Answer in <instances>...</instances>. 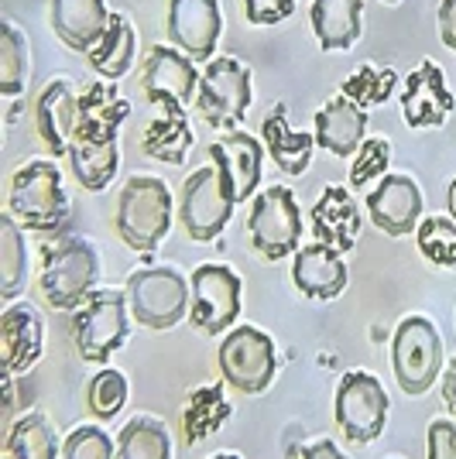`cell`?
I'll list each match as a JSON object with an SVG mask.
<instances>
[{
    "label": "cell",
    "instance_id": "obj_1",
    "mask_svg": "<svg viewBox=\"0 0 456 459\" xmlns=\"http://www.w3.org/2000/svg\"><path fill=\"white\" fill-rule=\"evenodd\" d=\"M131 114V103L117 93L110 79L86 82L79 90V114L73 144H69V165L76 182L86 192H103L120 172V127Z\"/></svg>",
    "mask_w": 456,
    "mask_h": 459
},
{
    "label": "cell",
    "instance_id": "obj_2",
    "mask_svg": "<svg viewBox=\"0 0 456 459\" xmlns=\"http://www.w3.org/2000/svg\"><path fill=\"white\" fill-rule=\"evenodd\" d=\"M7 212L24 230L56 233L69 223V192L56 161H24L7 186Z\"/></svg>",
    "mask_w": 456,
    "mask_h": 459
},
{
    "label": "cell",
    "instance_id": "obj_3",
    "mask_svg": "<svg viewBox=\"0 0 456 459\" xmlns=\"http://www.w3.org/2000/svg\"><path fill=\"white\" fill-rule=\"evenodd\" d=\"M100 285V254L86 237L66 233L45 250L39 288L45 302L58 312H76Z\"/></svg>",
    "mask_w": 456,
    "mask_h": 459
},
{
    "label": "cell",
    "instance_id": "obj_4",
    "mask_svg": "<svg viewBox=\"0 0 456 459\" xmlns=\"http://www.w3.org/2000/svg\"><path fill=\"white\" fill-rule=\"evenodd\" d=\"M171 192L154 175H134L117 195L114 227L131 250L152 254L165 244L171 230Z\"/></svg>",
    "mask_w": 456,
    "mask_h": 459
},
{
    "label": "cell",
    "instance_id": "obj_5",
    "mask_svg": "<svg viewBox=\"0 0 456 459\" xmlns=\"http://www.w3.org/2000/svg\"><path fill=\"white\" fill-rule=\"evenodd\" d=\"M131 306L127 291L96 288L93 295L73 312V343L86 364H110L131 336Z\"/></svg>",
    "mask_w": 456,
    "mask_h": 459
},
{
    "label": "cell",
    "instance_id": "obj_6",
    "mask_svg": "<svg viewBox=\"0 0 456 459\" xmlns=\"http://www.w3.org/2000/svg\"><path fill=\"white\" fill-rule=\"evenodd\" d=\"M391 370L405 394L422 398L446 370V346L433 319L408 316L391 336Z\"/></svg>",
    "mask_w": 456,
    "mask_h": 459
},
{
    "label": "cell",
    "instance_id": "obj_7",
    "mask_svg": "<svg viewBox=\"0 0 456 459\" xmlns=\"http://www.w3.org/2000/svg\"><path fill=\"white\" fill-rule=\"evenodd\" d=\"M127 306L131 316L148 329L165 333L182 319H189V278L182 271L154 264V268H137L127 274Z\"/></svg>",
    "mask_w": 456,
    "mask_h": 459
},
{
    "label": "cell",
    "instance_id": "obj_8",
    "mask_svg": "<svg viewBox=\"0 0 456 459\" xmlns=\"http://www.w3.org/2000/svg\"><path fill=\"white\" fill-rule=\"evenodd\" d=\"M237 210V195L230 189L227 175L216 165H203L182 182L179 195V220L196 244H209L227 230L230 216Z\"/></svg>",
    "mask_w": 456,
    "mask_h": 459
},
{
    "label": "cell",
    "instance_id": "obj_9",
    "mask_svg": "<svg viewBox=\"0 0 456 459\" xmlns=\"http://www.w3.org/2000/svg\"><path fill=\"white\" fill-rule=\"evenodd\" d=\"M391 411V398L384 391V384L367 374V370H346L337 384V398H333V419L346 442L367 446L384 432Z\"/></svg>",
    "mask_w": 456,
    "mask_h": 459
},
{
    "label": "cell",
    "instance_id": "obj_10",
    "mask_svg": "<svg viewBox=\"0 0 456 459\" xmlns=\"http://www.w3.org/2000/svg\"><path fill=\"white\" fill-rule=\"evenodd\" d=\"M250 247L265 261L295 257L303 247V210L295 203V192L285 186H271L261 195H254L248 216Z\"/></svg>",
    "mask_w": 456,
    "mask_h": 459
},
{
    "label": "cell",
    "instance_id": "obj_11",
    "mask_svg": "<svg viewBox=\"0 0 456 459\" xmlns=\"http://www.w3.org/2000/svg\"><path fill=\"white\" fill-rule=\"evenodd\" d=\"M278 374L275 340L258 325H237L220 340V377L241 394H265Z\"/></svg>",
    "mask_w": 456,
    "mask_h": 459
},
{
    "label": "cell",
    "instance_id": "obj_12",
    "mask_svg": "<svg viewBox=\"0 0 456 459\" xmlns=\"http://www.w3.org/2000/svg\"><path fill=\"white\" fill-rule=\"evenodd\" d=\"M250 69L237 58H209L199 79L196 110L216 131H237L250 107Z\"/></svg>",
    "mask_w": 456,
    "mask_h": 459
},
{
    "label": "cell",
    "instance_id": "obj_13",
    "mask_svg": "<svg viewBox=\"0 0 456 459\" xmlns=\"http://www.w3.org/2000/svg\"><path fill=\"white\" fill-rule=\"evenodd\" d=\"M189 323L206 333L220 336L241 316V278L227 264H199L189 278Z\"/></svg>",
    "mask_w": 456,
    "mask_h": 459
},
{
    "label": "cell",
    "instance_id": "obj_14",
    "mask_svg": "<svg viewBox=\"0 0 456 459\" xmlns=\"http://www.w3.org/2000/svg\"><path fill=\"white\" fill-rule=\"evenodd\" d=\"M199 79L203 76L189 56L171 45H154L141 69V90L165 114H186L199 96Z\"/></svg>",
    "mask_w": 456,
    "mask_h": 459
},
{
    "label": "cell",
    "instance_id": "obj_15",
    "mask_svg": "<svg viewBox=\"0 0 456 459\" xmlns=\"http://www.w3.org/2000/svg\"><path fill=\"white\" fill-rule=\"evenodd\" d=\"M224 35L220 0H169L165 39L192 62H209Z\"/></svg>",
    "mask_w": 456,
    "mask_h": 459
},
{
    "label": "cell",
    "instance_id": "obj_16",
    "mask_svg": "<svg viewBox=\"0 0 456 459\" xmlns=\"http://www.w3.org/2000/svg\"><path fill=\"white\" fill-rule=\"evenodd\" d=\"M456 110V100L446 86V76L433 58L418 62L405 79V93H401V117L412 131L425 127H443L450 114Z\"/></svg>",
    "mask_w": 456,
    "mask_h": 459
},
{
    "label": "cell",
    "instance_id": "obj_17",
    "mask_svg": "<svg viewBox=\"0 0 456 459\" xmlns=\"http://www.w3.org/2000/svg\"><path fill=\"white\" fill-rule=\"evenodd\" d=\"M422 189L412 175H384L367 195L371 223L388 237H408L422 223Z\"/></svg>",
    "mask_w": 456,
    "mask_h": 459
},
{
    "label": "cell",
    "instance_id": "obj_18",
    "mask_svg": "<svg viewBox=\"0 0 456 459\" xmlns=\"http://www.w3.org/2000/svg\"><path fill=\"white\" fill-rule=\"evenodd\" d=\"M45 350V323H41L39 308L18 302V306L4 308L0 316V357L7 377H18L24 370L41 360Z\"/></svg>",
    "mask_w": 456,
    "mask_h": 459
},
{
    "label": "cell",
    "instance_id": "obj_19",
    "mask_svg": "<svg viewBox=\"0 0 456 459\" xmlns=\"http://www.w3.org/2000/svg\"><path fill=\"white\" fill-rule=\"evenodd\" d=\"M309 227H312L320 244L346 254V250L357 247V240H361V227H364L361 206H357V199L350 195V189H343V186H326L323 195L312 203Z\"/></svg>",
    "mask_w": 456,
    "mask_h": 459
},
{
    "label": "cell",
    "instance_id": "obj_20",
    "mask_svg": "<svg viewBox=\"0 0 456 459\" xmlns=\"http://www.w3.org/2000/svg\"><path fill=\"white\" fill-rule=\"evenodd\" d=\"M79 114V86L73 79H52L35 100V131L41 144L56 154H69Z\"/></svg>",
    "mask_w": 456,
    "mask_h": 459
},
{
    "label": "cell",
    "instance_id": "obj_21",
    "mask_svg": "<svg viewBox=\"0 0 456 459\" xmlns=\"http://www.w3.org/2000/svg\"><path fill=\"white\" fill-rule=\"evenodd\" d=\"M292 285L312 302L340 299L346 288V264H343L340 250L326 247L320 240L309 247H299L292 257Z\"/></svg>",
    "mask_w": 456,
    "mask_h": 459
},
{
    "label": "cell",
    "instance_id": "obj_22",
    "mask_svg": "<svg viewBox=\"0 0 456 459\" xmlns=\"http://www.w3.org/2000/svg\"><path fill=\"white\" fill-rule=\"evenodd\" d=\"M209 158L220 172L227 175L230 189L237 195V203H248L261 186V158L265 144L248 131H227L220 141L209 144Z\"/></svg>",
    "mask_w": 456,
    "mask_h": 459
},
{
    "label": "cell",
    "instance_id": "obj_23",
    "mask_svg": "<svg viewBox=\"0 0 456 459\" xmlns=\"http://www.w3.org/2000/svg\"><path fill=\"white\" fill-rule=\"evenodd\" d=\"M110 14L114 11L107 7V0H48V21L56 39L79 56H90V48L103 39Z\"/></svg>",
    "mask_w": 456,
    "mask_h": 459
},
{
    "label": "cell",
    "instance_id": "obj_24",
    "mask_svg": "<svg viewBox=\"0 0 456 459\" xmlns=\"http://www.w3.org/2000/svg\"><path fill=\"white\" fill-rule=\"evenodd\" d=\"M364 141H367V110L350 103L346 96H333L316 114V144L329 154L350 158Z\"/></svg>",
    "mask_w": 456,
    "mask_h": 459
},
{
    "label": "cell",
    "instance_id": "obj_25",
    "mask_svg": "<svg viewBox=\"0 0 456 459\" xmlns=\"http://www.w3.org/2000/svg\"><path fill=\"white\" fill-rule=\"evenodd\" d=\"M261 141L265 152L275 158V165L285 175H303L312 165V152H316V134L305 131H292L288 124V107L278 103L275 110H267L261 120Z\"/></svg>",
    "mask_w": 456,
    "mask_h": 459
},
{
    "label": "cell",
    "instance_id": "obj_26",
    "mask_svg": "<svg viewBox=\"0 0 456 459\" xmlns=\"http://www.w3.org/2000/svg\"><path fill=\"white\" fill-rule=\"evenodd\" d=\"M312 31L323 52H343L361 39L364 4L361 0H312Z\"/></svg>",
    "mask_w": 456,
    "mask_h": 459
},
{
    "label": "cell",
    "instance_id": "obj_27",
    "mask_svg": "<svg viewBox=\"0 0 456 459\" xmlns=\"http://www.w3.org/2000/svg\"><path fill=\"white\" fill-rule=\"evenodd\" d=\"M0 459H62V439L41 411H24L11 421Z\"/></svg>",
    "mask_w": 456,
    "mask_h": 459
},
{
    "label": "cell",
    "instance_id": "obj_28",
    "mask_svg": "<svg viewBox=\"0 0 456 459\" xmlns=\"http://www.w3.org/2000/svg\"><path fill=\"white\" fill-rule=\"evenodd\" d=\"M134 48H137L134 24L127 21V14L114 11V14H110V24H107V31H103V39L90 48V56L86 58H90V65H93L100 76L117 82V79H124L127 73H131Z\"/></svg>",
    "mask_w": 456,
    "mask_h": 459
},
{
    "label": "cell",
    "instance_id": "obj_29",
    "mask_svg": "<svg viewBox=\"0 0 456 459\" xmlns=\"http://www.w3.org/2000/svg\"><path fill=\"white\" fill-rule=\"evenodd\" d=\"M117 459H175L169 425L154 415H134L117 432Z\"/></svg>",
    "mask_w": 456,
    "mask_h": 459
},
{
    "label": "cell",
    "instance_id": "obj_30",
    "mask_svg": "<svg viewBox=\"0 0 456 459\" xmlns=\"http://www.w3.org/2000/svg\"><path fill=\"white\" fill-rule=\"evenodd\" d=\"M233 415V404L227 402L224 387L220 384H206V387H196L186 402L182 411V432L189 442L209 439L216 429H224Z\"/></svg>",
    "mask_w": 456,
    "mask_h": 459
},
{
    "label": "cell",
    "instance_id": "obj_31",
    "mask_svg": "<svg viewBox=\"0 0 456 459\" xmlns=\"http://www.w3.org/2000/svg\"><path fill=\"white\" fill-rule=\"evenodd\" d=\"M192 141H196V134H192L186 114H162L158 120H152V124L145 127L141 148H145V154L154 158V161L182 165L192 148Z\"/></svg>",
    "mask_w": 456,
    "mask_h": 459
},
{
    "label": "cell",
    "instance_id": "obj_32",
    "mask_svg": "<svg viewBox=\"0 0 456 459\" xmlns=\"http://www.w3.org/2000/svg\"><path fill=\"white\" fill-rule=\"evenodd\" d=\"M28 281V240L21 233V223L4 212L0 216V295L11 302L24 291Z\"/></svg>",
    "mask_w": 456,
    "mask_h": 459
},
{
    "label": "cell",
    "instance_id": "obj_33",
    "mask_svg": "<svg viewBox=\"0 0 456 459\" xmlns=\"http://www.w3.org/2000/svg\"><path fill=\"white\" fill-rule=\"evenodd\" d=\"M399 90V73L391 65H378V62H364L357 65V73L343 79L340 96H346L350 103H357L361 110L381 107L388 103V96Z\"/></svg>",
    "mask_w": 456,
    "mask_h": 459
},
{
    "label": "cell",
    "instance_id": "obj_34",
    "mask_svg": "<svg viewBox=\"0 0 456 459\" xmlns=\"http://www.w3.org/2000/svg\"><path fill=\"white\" fill-rule=\"evenodd\" d=\"M127 394H131L127 377H124L120 370H114V367H103V370H96L93 377H90V384H86V408H90V415H93L96 421H110L124 411Z\"/></svg>",
    "mask_w": 456,
    "mask_h": 459
},
{
    "label": "cell",
    "instance_id": "obj_35",
    "mask_svg": "<svg viewBox=\"0 0 456 459\" xmlns=\"http://www.w3.org/2000/svg\"><path fill=\"white\" fill-rule=\"evenodd\" d=\"M418 254L436 268H456V220L425 216L416 230Z\"/></svg>",
    "mask_w": 456,
    "mask_h": 459
},
{
    "label": "cell",
    "instance_id": "obj_36",
    "mask_svg": "<svg viewBox=\"0 0 456 459\" xmlns=\"http://www.w3.org/2000/svg\"><path fill=\"white\" fill-rule=\"evenodd\" d=\"M28 41L18 28L7 21L0 35V93L18 96L28 86Z\"/></svg>",
    "mask_w": 456,
    "mask_h": 459
},
{
    "label": "cell",
    "instance_id": "obj_37",
    "mask_svg": "<svg viewBox=\"0 0 456 459\" xmlns=\"http://www.w3.org/2000/svg\"><path fill=\"white\" fill-rule=\"evenodd\" d=\"M62 459H117V439L96 421H86L62 439Z\"/></svg>",
    "mask_w": 456,
    "mask_h": 459
},
{
    "label": "cell",
    "instance_id": "obj_38",
    "mask_svg": "<svg viewBox=\"0 0 456 459\" xmlns=\"http://www.w3.org/2000/svg\"><path fill=\"white\" fill-rule=\"evenodd\" d=\"M388 165H391V144L384 141V137H367L357 154H354V161H350V186L354 189H364V186H371L374 178H384L388 175Z\"/></svg>",
    "mask_w": 456,
    "mask_h": 459
},
{
    "label": "cell",
    "instance_id": "obj_39",
    "mask_svg": "<svg viewBox=\"0 0 456 459\" xmlns=\"http://www.w3.org/2000/svg\"><path fill=\"white\" fill-rule=\"evenodd\" d=\"M241 4H244V18L258 28L282 24L295 14V0H241Z\"/></svg>",
    "mask_w": 456,
    "mask_h": 459
},
{
    "label": "cell",
    "instance_id": "obj_40",
    "mask_svg": "<svg viewBox=\"0 0 456 459\" xmlns=\"http://www.w3.org/2000/svg\"><path fill=\"white\" fill-rule=\"evenodd\" d=\"M425 459H456V421L433 419L425 432Z\"/></svg>",
    "mask_w": 456,
    "mask_h": 459
},
{
    "label": "cell",
    "instance_id": "obj_41",
    "mask_svg": "<svg viewBox=\"0 0 456 459\" xmlns=\"http://www.w3.org/2000/svg\"><path fill=\"white\" fill-rule=\"evenodd\" d=\"M439 39L456 52V0H439Z\"/></svg>",
    "mask_w": 456,
    "mask_h": 459
},
{
    "label": "cell",
    "instance_id": "obj_42",
    "mask_svg": "<svg viewBox=\"0 0 456 459\" xmlns=\"http://www.w3.org/2000/svg\"><path fill=\"white\" fill-rule=\"evenodd\" d=\"M299 456H303V459H350L333 439L309 442V446H303V453H299Z\"/></svg>",
    "mask_w": 456,
    "mask_h": 459
},
{
    "label": "cell",
    "instance_id": "obj_43",
    "mask_svg": "<svg viewBox=\"0 0 456 459\" xmlns=\"http://www.w3.org/2000/svg\"><path fill=\"white\" fill-rule=\"evenodd\" d=\"M439 394H443V402L450 408V415L456 419V357L446 364L443 377H439Z\"/></svg>",
    "mask_w": 456,
    "mask_h": 459
},
{
    "label": "cell",
    "instance_id": "obj_44",
    "mask_svg": "<svg viewBox=\"0 0 456 459\" xmlns=\"http://www.w3.org/2000/svg\"><path fill=\"white\" fill-rule=\"evenodd\" d=\"M446 203H450V216L456 220V178L450 182V189H446Z\"/></svg>",
    "mask_w": 456,
    "mask_h": 459
},
{
    "label": "cell",
    "instance_id": "obj_45",
    "mask_svg": "<svg viewBox=\"0 0 456 459\" xmlns=\"http://www.w3.org/2000/svg\"><path fill=\"white\" fill-rule=\"evenodd\" d=\"M209 459H241L237 453H216V456H209Z\"/></svg>",
    "mask_w": 456,
    "mask_h": 459
},
{
    "label": "cell",
    "instance_id": "obj_46",
    "mask_svg": "<svg viewBox=\"0 0 456 459\" xmlns=\"http://www.w3.org/2000/svg\"><path fill=\"white\" fill-rule=\"evenodd\" d=\"M384 4H399V0H384Z\"/></svg>",
    "mask_w": 456,
    "mask_h": 459
}]
</instances>
